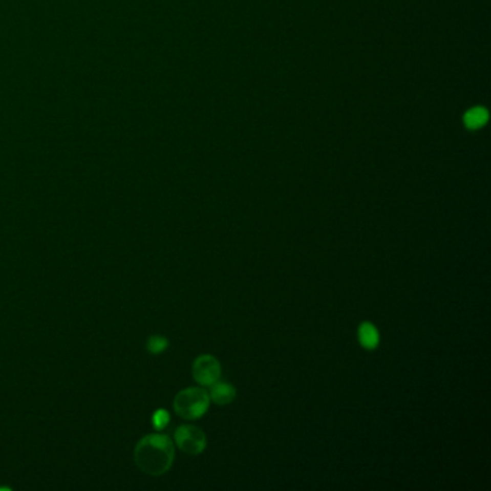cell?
I'll use <instances>...</instances> for the list:
<instances>
[{"mask_svg": "<svg viewBox=\"0 0 491 491\" xmlns=\"http://www.w3.org/2000/svg\"><path fill=\"white\" fill-rule=\"evenodd\" d=\"M192 373L195 380L202 386H210L221 377V365L210 354H202L193 361Z\"/></svg>", "mask_w": 491, "mask_h": 491, "instance_id": "277c9868", "label": "cell"}, {"mask_svg": "<svg viewBox=\"0 0 491 491\" xmlns=\"http://www.w3.org/2000/svg\"><path fill=\"white\" fill-rule=\"evenodd\" d=\"M209 400V393L202 388H187L177 393L173 400V408L180 418L195 421L206 414Z\"/></svg>", "mask_w": 491, "mask_h": 491, "instance_id": "7a4b0ae2", "label": "cell"}, {"mask_svg": "<svg viewBox=\"0 0 491 491\" xmlns=\"http://www.w3.org/2000/svg\"><path fill=\"white\" fill-rule=\"evenodd\" d=\"M167 346H169V341L163 336H152L147 340V350L152 354L163 353L167 349Z\"/></svg>", "mask_w": 491, "mask_h": 491, "instance_id": "ba28073f", "label": "cell"}, {"mask_svg": "<svg viewBox=\"0 0 491 491\" xmlns=\"http://www.w3.org/2000/svg\"><path fill=\"white\" fill-rule=\"evenodd\" d=\"M175 441L179 450L189 455H199L206 448V437L203 431L195 425H180L175 431Z\"/></svg>", "mask_w": 491, "mask_h": 491, "instance_id": "3957f363", "label": "cell"}, {"mask_svg": "<svg viewBox=\"0 0 491 491\" xmlns=\"http://www.w3.org/2000/svg\"><path fill=\"white\" fill-rule=\"evenodd\" d=\"M357 338H359V343L363 349H366L369 352L375 350L379 341H380V336H379V331L372 324V323L365 322L361 323L357 329Z\"/></svg>", "mask_w": 491, "mask_h": 491, "instance_id": "5b68a950", "label": "cell"}, {"mask_svg": "<svg viewBox=\"0 0 491 491\" xmlns=\"http://www.w3.org/2000/svg\"><path fill=\"white\" fill-rule=\"evenodd\" d=\"M485 121H487V111L484 108H474L465 115V123L471 129L481 127Z\"/></svg>", "mask_w": 491, "mask_h": 491, "instance_id": "52a82bcc", "label": "cell"}, {"mask_svg": "<svg viewBox=\"0 0 491 491\" xmlns=\"http://www.w3.org/2000/svg\"><path fill=\"white\" fill-rule=\"evenodd\" d=\"M137 467L148 476H161L169 471L175 460V446L167 435L150 434L138 441L134 450Z\"/></svg>", "mask_w": 491, "mask_h": 491, "instance_id": "6da1fadb", "label": "cell"}, {"mask_svg": "<svg viewBox=\"0 0 491 491\" xmlns=\"http://www.w3.org/2000/svg\"><path fill=\"white\" fill-rule=\"evenodd\" d=\"M152 421L156 430H163L170 421V415L167 414L166 409H157L152 416Z\"/></svg>", "mask_w": 491, "mask_h": 491, "instance_id": "9c48e42d", "label": "cell"}, {"mask_svg": "<svg viewBox=\"0 0 491 491\" xmlns=\"http://www.w3.org/2000/svg\"><path fill=\"white\" fill-rule=\"evenodd\" d=\"M235 396H237V391L230 383L215 382L214 385H210L209 398L214 400L216 405H228L230 402H233Z\"/></svg>", "mask_w": 491, "mask_h": 491, "instance_id": "8992f818", "label": "cell"}]
</instances>
